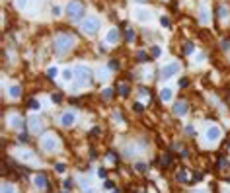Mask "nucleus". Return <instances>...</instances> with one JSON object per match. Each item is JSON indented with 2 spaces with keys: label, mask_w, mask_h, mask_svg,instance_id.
Segmentation results:
<instances>
[{
  "label": "nucleus",
  "mask_w": 230,
  "mask_h": 193,
  "mask_svg": "<svg viewBox=\"0 0 230 193\" xmlns=\"http://www.w3.org/2000/svg\"><path fill=\"white\" fill-rule=\"evenodd\" d=\"M39 146H41V150H43V152L53 154V152H57V150H59V139H57L55 135H43V137H41V141H39Z\"/></svg>",
  "instance_id": "f257e3e1"
},
{
  "label": "nucleus",
  "mask_w": 230,
  "mask_h": 193,
  "mask_svg": "<svg viewBox=\"0 0 230 193\" xmlns=\"http://www.w3.org/2000/svg\"><path fill=\"white\" fill-rule=\"evenodd\" d=\"M74 78H76L74 88H78V86H86V84H90V80H92V72H90L88 67L80 64V67L74 68Z\"/></svg>",
  "instance_id": "f03ea898"
},
{
  "label": "nucleus",
  "mask_w": 230,
  "mask_h": 193,
  "mask_svg": "<svg viewBox=\"0 0 230 193\" xmlns=\"http://www.w3.org/2000/svg\"><path fill=\"white\" fill-rule=\"evenodd\" d=\"M67 14L70 20H74V22H78V20L84 18V4L78 2V0H70V2L67 4Z\"/></svg>",
  "instance_id": "7ed1b4c3"
},
{
  "label": "nucleus",
  "mask_w": 230,
  "mask_h": 193,
  "mask_svg": "<svg viewBox=\"0 0 230 193\" xmlns=\"http://www.w3.org/2000/svg\"><path fill=\"white\" fill-rule=\"evenodd\" d=\"M72 45H74V37H72V35H59L57 41H55L57 55H64L68 49H72Z\"/></svg>",
  "instance_id": "20e7f679"
},
{
  "label": "nucleus",
  "mask_w": 230,
  "mask_h": 193,
  "mask_svg": "<svg viewBox=\"0 0 230 193\" xmlns=\"http://www.w3.org/2000/svg\"><path fill=\"white\" fill-rule=\"evenodd\" d=\"M98 27H100V20L94 18V16H90V18H86L82 22V31L84 33H96Z\"/></svg>",
  "instance_id": "39448f33"
},
{
  "label": "nucleus",
  "mask_w": 230,
  "mask_h": 193,
  "mask_svg": "<svg viewBox=\"0 0 230 193\" xmlns=\"http://www.w3.org/2000/svg\"><path fill=\"white\" fill-rule=\"evenodd\" d=\"M178 70H179V64L178 63H170V64H166V67H162L160 76H162L164 80H168V78H172L174 74H178Z\"/></svg>",
  "instance_id": "423d86ee"
},
{
  "label": "nucleus",
  "mask_w": 230,
  "mask_h": 193,
  "mask_svg": "<svg viewBox=\"0 0 230 193\" xmlns=\"http://www.w3.org/2000/svg\"><path fill=\"white\" fill-rule=\"evenodd\" d=\"M220 135H222V133H220V129H219V127H216V125L209 127V129L205 131V139H207L209 142H216V141H219V139H220Z\"/></svg>",
  "instance_id": "0eeeda50"
},
{
  "label": "nucleus",
  "mask_w": 230,
  "mask_h": 193,
  "mask_svg": "<svg viewBox=\"0 0 230 193\" xmlns=\"http://www.w3.org/2000/svg\"><path fill=\"white\" fill-rule=\"evenodd\" d=\"M27 125H30V131H33V133H41V129H43V121L39 115H30Z\"/></svg>",
  "instance_id": "6e6552de"
},
{
  "label": "nucleus",
  "mask_w": 230,
  "mask_h": 193,
  "mask_svg": "<svg viewBox=\"0 0 230 193\" xmlns=\"http://www.w3.org/2000/svg\"><path fill=\"white\" fill-rule=\"evenodd\" d=\"M74 121H76V115L72 111H64L63 115H61V125L63 127H72Z\"/></svg>",
  "instance_id": "1a4fd4ad"
},
{
  "label": "nucleus",
  "mask_w": 230,
  "mask_h": 193,
  "mask_svg": "<svg viewBox=\"0 0 230 193\" xmlns=\"http://www.w3.org/2000/svg\"><path fill=\"white\" fill-rule=\"evenodd\" d=\"M20 160H23V162L31 164V166H35V164H37V158H35V154L30 152V150H22V152H20Z\"/></svg>",
  "instance_id": "9d476101"
},
{
  "label": "nucleus",
  "mask_w": 230,
  "mask_h": 193,
  "mask_svg": "<svg viewBox=\"0 0 230 193\" xmlns=\"http://www.w3.org/2000/svg\"><path fill=\"white\" fill-rule=\"evenodd\" d=\"M33 183H35V187L37 189H47V176L45 174H37V176H33Z\"/></svg>",
  "instance_id": "9b49d317"
},
{
  "label": "nucleus",
  "mask_w": 230,
  "mask_h": 193,
  "mask_svg": "<svg viewBox=\"0 0 230 193\" xmlns=\"http://www.w3.org/2000/svg\"><path fill=\"white\" fill-rule=\"evenodd\" d=\"M187 109H189V105H187V101H178V104L174 105V113L176 115H185L187 113Z\"/></svg>",
  "instance_id": "f8f14e48"
},
{
  "label": "nucleus",
  "mask_w": 230,
  "mask_h": 193,
  "mask_svg": "<svg viewBox=\"0 0 230 193\" xmlns=\"http://www.w3.org/2000/svg\"><path fill=\"white\" fill-rule=\"evenodd\" d=\"M135 16H137V20H138V22H148V20H150V10L138 8V10L135 12Z\"/></svg>",
  "instance_id": "ddd939ff"
},
{
  "label": "nucleus",
  "mask_w": 230,
  "mask_h": 193,
  "mask_svg": "<svg viewBox=\"0 0 230 193\" xmlns=\"http://www.w3.org/2000/svg\"><path fill=\"white\" fill-rule=\"evenodd\" d=\"M10 127H14V129H22V127H23V119L20 115H12L10 117Z\"/></svg>",
  "instance_id": "4468645a"
},
{
  "label": "nucleus",
  "mask_w": 230,
  "mask_h": 193,
  "mask_svg": "<svg viewBox=\"0 0 230 193\" xmlns=\"http://www.w3.org/2000/svg\"><path fill=\"white\" fill-rule=\"evenodd\" d=\"M107 41H109V43H117V41H119V30H115V27H113V30H109Z\"/></svg>",
  "instance_id": "2eb2a0df"
},
{
  "label": "nucleus",
  "mask_w": 230,
  "mask_h": 193,
  "mask_svg": "<svg viewBox=\"0 0 230 193\" xmlns=\"http://www.w3.org/2000/svg\"><path fill=\"white\" fill-rule=\"evenodd\" d=\"M8 94H10L12 98H18L20 94H22V88H20L18 84H16V86H10V90H8Z\"/></svg>",
  "instance_id": "dca6fc26"
},
{
  "label": "nucleus",
  "mask_w": 230,
  "mask_h": 193,
  "mask_svg": "<svg viewBox=\"0 0 230 193\" xmlns=\"http://www.w3.org/2000/svg\"><path fill=\"white\" fill-rule=\"evenodd\" d=\"M199 18H201V23H207V22H209V12H207V8H201V10H199Z\"/></svg>",
  "instance_id": "f3484780"
},
{
  "label": "nucleus",
  "mask_w": 230,
  "mask_h": 193,
  "mask_svg": "<svg viewBox=\"0 0 230 193\" xmlns=\"http://www.w3.org/2000/svg\"><path fill=\"white\" fill-rule=\"evenodd\" d=\"M172 98V90L170 88H164L162 92H160V100H164V101H168Z\"/></svg>",
  "instance_id": "a211bd4d"
},
{
  "label": "nucleus",
  "mask_w": 230,
  "mask_h": 193,
  "mask_svg": "<svg viewBox=\"0 0 230 193\" xmlns=\"http://www.w3.org/2000/svg\"><path fill=\"white\" fill-rule=\"evenodd\" d=\"M2 193H16V187L12 185V183L4 182V183H2Z\"/></svg>",
  "instance_id": "6ab92c4d"
},
{
  "label": "nucleus",
  "mask_w": 230,
  "mask_h": 193,
  "mask_svg": "<svg viewBox=\"0 0 230 193\" xmlns=\"http://www.w3.org/2000/svg\"><path fill=\"white\" fill-rule=\"evenodd\" d=\"M183 53H185V55H191L193 53V43L191 41H185V43H183Z\"/></svg>",
  "instance_id": "aec40b11"
},
{
  "label": "nucleus",
  "mask_w": 230,
  "mask_h": 193,
  "mask_svg": "<svg viewBox=\"0 0 230 193\" xmlns=\"http://www.w3.org/2000/svg\"><path fill=\"white\" fill-rule=\"evenodd\" d=\"M178 182H189V178H187V172H185V170H179V172H178Z\"/></svg>",
  "instance_id": "412c9836"
},
{
  "label": "nucleus",
  "mask_w": 230,
  "mask_h": 193,
  "mask_svg": "<svg viewBox=\"0 0 230 193\" xmlns=\"http://www.w3.org/2000/svg\"><path fill=\"white\" fill-rule=\"evenodd\" d=\"M111 96H113V90L111 88H105L104 92H101V98H105V100H109Z\"/></svg>",
  "instance_id": "4be33fe9"
},
{
  "label": "nucleus",
  "mask_w": 230,
  "mask_h": 193,
  "mask_svg": "<svg viewBox=\"0 0 230 193\" xmlns=\"http://www.w3.org/2000/svg\"><path fill=\"white\" fill-rule=\"evenodd\" d=\"M72 76H74V72H72V70H68V68H67V70H63V78H64V80H70Z\"/></svg>",
  "instance_id": "5701e85b"
},
{
  "label": "nucleus",
  "mask_w": 230,
  "mask_h": 193,
  "mask_svg": "<svg viewBox=\"0 0 230 193\" xmlns=\"http://www.w3.org/2000/svg\"><path fill=\"white\" fill-rule=\"evenodd\" d=\"M51 100H53V101H55V104H59V101H61V100H63V94H61V92H57V94H53V96H51Z\"/></svg>",
  "instance_id": "b1692460"
},
{
  "label": "nucleus",
  "mask_w": 230,
  "mask_h": 193,
  "mask_svg": "<svg viewBox=\"0 0 230 193\" xmlns=\"http://www.w3.org/2000/svg\"><path fill=\"white\" fill-rule=\"evenodd\" d=\"M150 53H152V57L156 59V57H160V53H162V51H160V47H156V45H154V47L150 49Z\"/></svg>",
  "instance_id": "393cba45"
},
{
  "label": "nucleus",
  "mask_w": 230,
  "mask_h": 193,
  "mask_svg": "<svg viewBox=\"0 0 230 193\" xmlns=\"http://www.w3.org/2000/svg\"><path fill=\"white\" fill-rule=\"evenodd\" d=\"M47 76H49V78H55V76H57V68H55V67H51V68L47 70Z\"/></svg>",
  "instance_id": "a878e982"
},
{
  "label": "nucleus",
  "mask_w": 230,
  "mask_h": 193,
  "mask_svg": "<svg viewBox=\"0 0 230 193\" xmlns=\"http://www.w3.org/2000/svg\"><path fill=\"white\" fill-rule=\"evenodd\" d=\"M125 39H127V41H135V33H133L131 30H127V33H125Z\"/></svg>",
  "instance_id": "bb28decb"
},
{
  "label": "nucleus",
  "mask_w": 230,
  "mask_h": 193,
  "mask_svg": "<svg viewBox=\"0 0 230 193\" xmlns=\"http://www.w3.org/2000/svg\"><path fill=\"white\" fill-rule=\"evenodd\" d=\"M55 170L59 172V174H63V172L67 170V168H64V164H57V166H55Z\"/></svg>",
  "instance_id": "cd10ccee"
},
{
  "label": "nucleus",
  "mask_w": 230,
  "mask_h": 193,
  "mask_svg": "<svg viewBox=\"0 0 230 193\" xmlns=\"http://www.w3.org/2000/svg\"><path fill=\"white\" fill-rule=\"evenodd\" d=\"M160 23H162V27H170V20H168V18H162V20H160Z\"/></svg>",
  "instance_id": "c85d7f7f"
},
{
  "label": "nucleus",
  "mask_w": 230,
  "mask_h": 193,
  "mask_svg": "<svg viewBox=\"0 0 230 193\" xmlns=\"http://www.w3.org/2000/svg\"><path fill=\"white\" fill-rule=\"evenodd\" d=\"M187 84H189V80H187V78H182V80H179V88H185Z\"/></svg>",
  "instance_id": "c756f323"
},
{
  "label": "nucleus",
  "mask_w": 230,
  "mask_h": 193,
  "mask_svg": "<svg viewBox=\"0 0 230 193\" xmlns=\"http://www.w3.org/2000/svg\"><path fill=\"white\" fill-rule=\"evenodd\" d=\"M117 67H119V63H117V61H109V68H111V70H115Z\"/></svg>",
  "instance_id": "7c9ffc66"
},
{
  "label": "nucleus",
  "mask_w": 230,
  "mask_h": 193,
  "mask_svg": "<svg viewBox=\"0 0 230 193\" xmlns=\"http://www.w3.org/2000/svg\"><path fill=\"white\" fill-rule=\"evenodd\" d=\"M119 92H121V96H127V92H129V88H127V86H121V88H119Z\"/></svg>",
  "instance_id": "2f4dec72"
},
{
  "label": "nucleus",
  "mask_w": 230,
  "mask_h": 193,
  "mask_svg": "<svg viewBox=\"0 0 230 193\" xmlns=\"http://www.w3.org/2000/svg\"><path fill=\"white\" fill-rule=\"evenodd\" d=\"M162 164H164V166H168V164H170V156H162Z\"/></svg>",
  "instance_id": "473e14b6"
},
{
  "label": "nucleus",
  "mask_w": 230,
  "mask_h": 193,
  "mask_svg": "<svg viewBox=\"0 0 230 193\" xmlns=\"http://www.w3.org/2000/svg\"><path fill=\"white\" fill-rule=\"evenodd\" d=\"M30 107H31V109H37V107H39V104H37L35 100H31V101H30Z\"/></svg>",
  "instance_id": "72a5a7b5"
},
{
  "label": "nucleus",
  "mask_w": 230,
  "mask_h": 193,
  "mask_svg": "<svg viewBox=\"0 0 230 193\" xmlns=\"http://www.w3.org/2000/svg\"><path fill=\"white\" fill-rule=\"evenodd\" d=\"M222 49H224V51H228V49H230V41H226V39L222 41Z\"/></svg>",
  "instance_id": "f704fd0d"
},
{
  "label": "nucleus",
  "mask_w": 230,
  "mask_h": 193,
  "mask_svg": "<svg viewBox=\"0 0 230 193\" xmlns=\"http://www.w3.org/2000/svg\"><path fill=\"white\" fill-rule=\"evenodd\" d=\"M135 168H137L138 172H145V170H146V166H145V164H137V166H135Z\"/></svg>",
  "instance_id": "c9c22d12"
},
{
  "label": "nucleus",
  "mask_w": 230,
  "mask_h": 193,
  "mask_svg": "<svg viewBox=\"0 0 230 193\" xmlns=\"http://www.w3.org/2000/svg\"><path fill=\"white\" fill-rule=\"evenodd\" d=\"M98 176H100V178H101V179H104V178H105V170H104V168H100V170H98Z\"/></svg>",
  "instance_id": "e433bc0d"
},
{
  "label": "nucleus",
  "mask_w": 230,
  "mask_h": 193,
  "mask_svg": "<svg viewBox=\"0 0 230 193\" xmlns=\"http://www.w3.org/2000/svg\"><path fill=\"white\" fill-rule=\"evenodd\" d=\"M138 61H141V63H142V61H146V55H145V51H141V53H138Z\"/></svg>",
  "instance_id": "4c0bfd02"
},
{
  "label": "nucleus",
  "mask_w": 230,
  "mask_h": 193,
  "mask_svg": "<svg viewBox=\"0 0 230 193\" xmlns=\"http://www.w3.org/2000/svg\"><path fill=\"white\" fill-rule=\"evenodd\" d=\"M20 141H22V142H27V135H26V133H20Z\"/></svg>",
  "instance_id": "58836bf2"
},
{
  "label": "nucleus",
  "mask_w": 230,
  "mask_h": 193,
  "mask_svg": "<svg viewBox=\"0 0 230 193\" xmlns=\"http://www.w3.org/2000/svg\"><path fill=\"white\" fill-rule=\"evenodd\" d=\"M53 14H55V16H59V14H61V8H59V6H55V8H53Z\"/></svg>",
  "instance_id": "ea45409f"
},
{
  "label": "nucleus",
  "mask_w": 230,
  "mask_h": 193,
  "mask_svg": "<svg viewBox=\"0 0 230 193\" xmlns=\"http://www.w3.org/2000/svg\"><path fill=\"white\" fill-rule=\"evenodd\" d=\"M26 4H27V0H18V6H22V8H23Z\"/></svg>",
  "instance_id": "a19ab883"
},
{
  "label": "nucleus",
  "mask_w": 230,
  "mask_h": 193,
  "mask_svg": "<svg viewBox=\"0 0 230 193\" xmlns=\"http://www.w3.org/2000/svg\"><path fill=\"white\" fill-rule=\"evenodd\" d=\"M135 109H137V111H142V104H135Z\"/></svg>",
  "instance_id": "79ce46f5"
},
{
  "label": "nucleus",
  "mask_w": 230,
  "mask_h": 193,
  "mask_svg": "<svg viewBox=\"0 0 230 193\" xmlns=\"http://www.w3.org/2000/svg\"><path fill=\"white\" fill-rule=\"evenodd\" d=\"M193 193H209V191H207V189H205V187H203V189H195Z\"/></svg>",
  "instance_id": "37998d69"
},
{
  "label": "nucleus",
  "mask_w": 230,
  "mask_h": 193,
  "mask_svg": "<svg viewBox=\"0 0 230 193\" xmlns=\"http://www.w3.org/2000/svg\"><path fill=\"white\" fill-rule=\"evenodd\" d=\"M84 193H96L94 189H84Z\"/></svg>",
  "instance_id": "c03bdc74"
},
{
  "label": "nucleus",
  "mask_w": 230,
  "mask_h": 193,
  "mask_svg": "<svg viewBox=\"0 0 230 193\" xmlns=\"http://www.w3.org/2000/svg\"><path fill=\"white\" fill-rule=\"evenodd\" d=\"M111 193H119V189H113V191H111Z\"/></svg>",
  "instance_id": "a18cd8bd"
},
{
  "label": "nucleus",
  "mask_w": 230,
  "mask_h": 193,
  "mask_svg": "<svg viewBox=\"0 0 230 193\" xmlns=\"http://www.w3.org/2000/svg\"><path fill=\"white\" fill-rule=\"evenodd\" d=\"M137 2H145V0H137Z\"/></svg>",
  "instance_id": "49530a36"
},
{
  "label": "nucleus",
  "mask_w": 230,
  "mask_h": 193,
  "mask_svg": "<svg viewBox=\"0 0 230 193\" xmlns=\"http://www.w3.org/2000/svg\"><path fill=\"white\" fill-rule=\"evenodd\" d=\"M63 193H67V191H63Z\"/></svg>",
  "instance_id": "de8ad7c7"
}]
</instances>
